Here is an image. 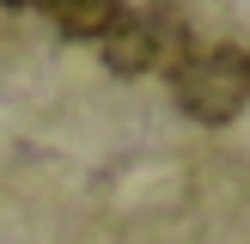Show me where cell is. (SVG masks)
<instances>
[{
    "label": "cell",
    "mask_w": 250,
    "mask_h": 244,
    "mask_svg": "<svg viewBox=\"0 0 250 244\" xmlns=\"http://www.w3.org/2000/svg\"><path fill=\"white\" fill-rule=\"evenodd\" d=\"M37 6L49 12V24H55L61 37H80V43H98V37L128 12L122 0H37Z\"/></svg>",
    "instance_id": "3957f363"
},
{
    "label": "cell",
    "mask_w": 250,
    "mask_h": 244,
    "mask_svg": "<svg viewBox=\"0 0 250 244\" xmlns=\"http://www.w3.org/2000/svg\"><path fill=\"white\" fill-rule=\"evenodd\" d=\"M104 67L122 73V80H141V73H171L183 55H189V31H183V12L171 0H146V6L122 12L104 37Z\"/></svg>",
    "instance_id": "6da1fadb"
},
{
    "label": "cell",
    "mask_w": 250,
    "mask_h": 244,
    "mask_svg": "<svg viewBox=\"0 0 250 244\" xmlns=\"http://www.w3.org/2000/svg\"><path fill=\"white\" fill-rule=\"evenodd\" d=\"M244 67H250V55H244Z\"/></svg>",
    "instance_id": "5b68a950"
},
{
    "label": "cell",
    "mask_w": 250,
    "mask_h": 244,
    "mask_svg": "<svg viewBox=\"0 0 250 244\" xmlns=\"http://www.w3.org/2000/svg\"><path fill=\"white\" fill-rule=\"evenodd\" d=\"M171 98H177V110L189 122L220 128L250 104V67L238 49H195V55H183L171 67Z\"/></svg>",
    "instance_id": "7a4b0ae2"
},
{
    "label": "cell",
    "mask_w": 250,
    "mask_h": 244,
    "mask_svg": "<svg viewBox=\"0 0 250 244\" xmlns=\"http://www.w3.org/2000/svg\"><path fill=\"white\" fill-rule=\"evenodd\" d=\"M0 6H24V0H0Z\"/></svg>",
    "instance_id": "277c9868"
}]
</instances>
